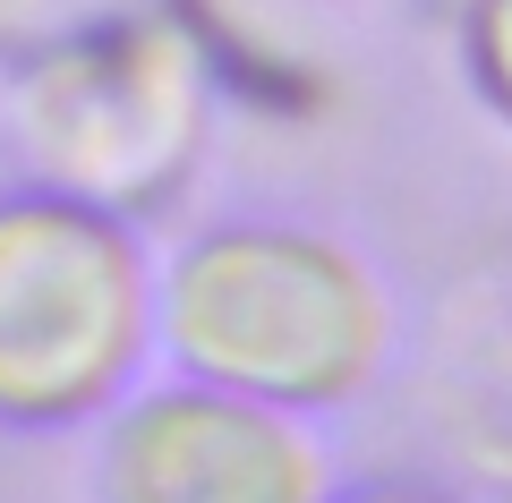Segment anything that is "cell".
Returning <instances> with one entry per match:
<instances>
[{
    "label": "cell",
    "mask_w": 512,
    "mask_h": 503,
    "mask_svg": "<svg viewBox=\"0 0 512 503\" xmlns=\"http://www.w3.org/2000/svg\"><path fill=\"white\" fill-rule=\"evenodd\" d=\"M171 333L214 384L342 393L367 359L376 307L333 248L291 231H222L171 282Z\"/></svg>",
    "instance_id": "cell-1"
},
{
    "label": "cell",
    "mask_w": 512,
    "mask_h": 503,
    "mask_svg": "<svg viewBox=\"0 0 512 503\" xmlns=\"http://www.w3.org/2000/svg\"><path fill=\"white\" fill-rule=\"evenodd\" d=\"M137 342V256L69 197L0 205V410H77Z\"/></svg>",
    "instance_id": "cell-2"
}]
</instances>
